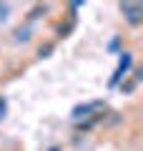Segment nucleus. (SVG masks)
Returning <instances> with one entry per match:
<instances>
[{"mask_svg":"<svg viewBox=\"0 0 143 151\" xmlns=\"http://www.w3.org/2000/svg\"><path fill=\"white\" fill-rule=\"evenodd\" d=\"M131 63H133V55H131V53H121V63H118V68H116V73H113V78L108 81V86H118V81L126 76V70L131 68Z\"/></svg>","mask_w":143,"mask_h":151,"instance_id":"f257e3e1","label":"nucleus"},{"mask_svg":"<svg viewBox=\"0 0 143 151\" xmlns=\"http://www.w3.org/2000/svg\"><path fill=\"white\" fill-rule=\"evenodd\" d=\"M50 151H58V149H50Z\"/></svg>","mask_w":143,"mask_h":151,"instance_id":"423d86ee","label":"nucleus"},{"mask_svg":"<svg viewBox=\"0 0 143 151\" xmlns=\"http://www.w3.org/2000/svg\"><path fill=\"white\" fill-rule=\"evenodd\" d=\"M121 10L126 13L128 23H133V25H138V23H141V13H143V8L138 5V3H121Z\"/></svg>","mask_w":143,"mask_h":151,"instance_id":"f03ea898","label":"nucleus"},{"mask_svg":"<svg viewBox=\"0 0 143 151\" xmlns=\"http://www.w3.org/2000/svg\"><path fill=\"white\" fill-rule=\"evenodd\" d=\"M3 116H5V101L0 98V119H3Z\"/></svg>","mask_w":143,"mask_h":151,"instance_id":"39448f33","label":"nucleus"},{"mask_svg":"<svg viewBox=\"0 0 143 151\" xmlns=\"http://www.w3.org/2000/svg\"><path fill=\"white\" fill-rule=\"evenodd\" d=\"M103 101H95V103H85V106H75L73 108V119H83V116H88L93 108H101Z\"/></svg>","mask_w":143,"mask_h":151,"instance_id":"7ed1b4c3","label":"nucleus"},{"mask_svg":"<svg viewBox=\"0 0 143 151\" xmlns=\"http://www.w3.org/2000/svg\"><path fill=\"white\" fill-rule=\"evenodd\" d=\"M50 50H53V45H45V48H40V55H48Z\"/></svg>","mask_w":143,"mask_h":151,"instance_id":"20e7f679","label":"nucleus"}]
</instances>
